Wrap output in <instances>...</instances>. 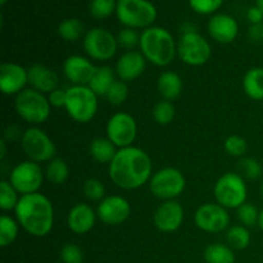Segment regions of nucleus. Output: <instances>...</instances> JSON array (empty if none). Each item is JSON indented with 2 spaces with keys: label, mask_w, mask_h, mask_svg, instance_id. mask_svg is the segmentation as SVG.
I'll return each instance as SVG.
<instances>
[{
  "label": "nucleus",
  "mask_w": 263,
  "mask_h": 263,
  "mask_svg": "<svg viewBox=\"0 0 263 263\" xmlns=\"http://www.w3.org/2000/svg\"><path fill=\"white\" fill-rule=\"evenodd\" d=\"M108 175L120 189L136 190L149 182L153 175L152 158L139 146L121 148L108 164Z\"/></svg>",
  "instance_id": "nucleus-1"
},
{
  "label": "nucleus",
  "mask_w": 263,
  "mask_h": 263,
  "mask_svg": "<svg viewBox=\"0 0 263 263\" xmlns=\"http://www.w3.org/2000/svg\"><path fill=\"white\" fill-rule=\"evenodd\" d=\"M14 216L21 228L35 238H44L53 230V203L41 193L21 195Z\"/></svg>",
  "instance_id": "nucleus-2"
},
{
  "label": "nucleus",
  "mask_w": 263,
  "mask_h": 263,
  "mask_svg": "<svg viewBox=\"0 0 263 263\" xmlns=\"http://www.w3.org/2000/svg\"><path fill=\"white\" fill-rule=\"evenodd\" d=\"M139 49L146 62L157 67L168 66L177 57V43L174 36L159 26H152L140 33Z\"/></svg>",
  "instance_id": "nucleus-3"
},
{
  "label": "nucleus",
  "mask_w": 263,
  "mask_h": 263,
  "mask_svg": "<svg viewBox=\"0 0 263 263\" xmlns=\"http://www.w3.org/2000/svg\"><path fill=\"white\" fill-rule=\"evenodd\" d=\"M116 15L123 27L145 30L153 26L158 12L149 0H118Z\"/></svg>",
  "instance_id": "nucleus-4"
},
{
  "label": "nucleus",
  "mask_w": 263,
  "mask_h": 263,
  "mask_svg": "<svg viewBox=\"0 0 263 263\" xmlns=\"http://www.w3.org/2000/svg\"><path fill=\"white\" fill-rule=\"evenodd\" d=\"M14 108L17 115L25 122L32 126H39L48 121L51 113V105L48 97L31 87L15 95Z\"/></svg>",
  "instance_id": "nucleus-5"
},
{
  "label": "nucleus",
  "mask_w": 263,
  "mask_h": 263,
  "mask_svg": "<svg viewBox=\"0 0 263 263\" xmlns=\"http://www.w3.org/2000/svg\"><path fill=\"white\" fill-rule=\"evenodd\" d=\"M213 195L216 203L226 210H238L240 205L247 203L248 186L240 174L228 172L218 177L216 181L213 186Z\"/></svg>",
  "instance_id": "nucleus-6"
},
{
  "label": "nucleus",
  "mask_w": 263,
  "mask_h": 263,
  "mask_svg": "<svg viewBox=\"0 0 263 263\" xmlns=\"http://www.w3.org/2000/svg\"><path fill=\"white\" fill-rule=\"evenodd\" d=\"M98 98L89 86H71L67 89L64 109L74 122L89 123L98 113Z\"/></svg>",
  "instance_id": "nucleus-7"
},
{
  "label": "nucleus",
  "mask_w": 263,
  "mask_h": 263,
  "mask_svg": "<svg viewBox=\"0 0 263 263\" xmlns=\"http://www.w3.org/2000/svg\"><path fill=\"white\" fill-rule=\"evenodd\" d=\"M186 179L180 170L175 167H164L152 175L149 180V190L161 200H175L184 193Z\"/></svg>",
  "instance_id": "nucleus-8"
},
{
  "label": "nucleus",
  "mask_w": 263,
  "mask_h": 263,
  "mask_svg": "<svg viewBox=\"0 0 263 263\" xmlns=\"http://www.w3.org/2000/svg\"><path fill=\"white\" fill-rule=\"evenodd\" d=\"M21 146L27 158L36 163H45L55 158L57 148L50 136L37 126L28 127L23 131Z\"/></svg>",
  "instance_id": "nucleus-9"
},
{
  "label": "nucleus",
  "mask_w": 263,
  "mask_h": 263,
  "mask_svg": "<svg viewBox=\"0 0 263 263\" xmlns=\"http://www.w3.org/2000/svg\"><path fill=\"white\" fill-rule=\"evenodd\" d=\"M212 55V48L198 31L181 33L177 41V57L190 67L204 66Z\"/></svg>",
  "instance_id": "nucleus-10"
},
{
  "label": "nucleus",
  "mask_w": 263,
  "mask_h": 263,
  "mask_svg": "<svg viewBox=\"0 0 263 263\" xmlns=\"http://www.w3.org/2000/svg\"><path fill=\"white\" fill-rule=\"evenodd\" d=\"M84 49L89 58L98 62H108L118 50L117 36L103 27H94L84 36Z\"/></svg>",
  "instance_id": "nucleus-11"
},
{
  "label": "nucleus",
  "mask_w": 263,
  "mask_h": 263,
  "mask_svg": "<svg viewBox=\"0 0 263 263\" xmlns=\"http://www.w3.org/2000/svg\"><path fill=\"white\" fill-rule=\"evenodd\" d=\"M44 177L45 174L41 170L40 164L28 159L13 167L8 181L21 195H27L39 193L40 187L43 186Z\"/></svg>",
  "instance_id": "nucleus-12"
},
{
  "label": "nucleus",
  "mask_w": 263,
  "mask_h": 263,
  "mask_svg": "<svg viewBox=\"0 0 263 263\" xmlns=\"http://www.w3.org/2000/svg\"><path fill=\"white\" fill-rule=\"evenodd\" d=\"M107 138L118 149L127 148L134 144L138 136V123L127 112H117L107 122Z\"/></svg>",
  "instance_id": "nucleus-13"
},
{
  "label": "nucleus",
  "mask_w": 263,
  "mask_h": 263,
  "mask_svg": "<svg viewBox=\"0 0 263 263\" xmlns=\"http://www.w3.org/2000/svg\"><path fill=\"white\" fill-rule=\"evenodd\" d=\"M194 222L204 233L218 234L230 228V215L217 203H205L195 211Z\"/></svg>",
  "instance_id": "nucleus-14"
},
{
  "label": "nucleus",
  "mask_w": 263,
  "mask_h": 263,
  "mask_svg": "<svg viewBox=\"0 0 263 263\" xmlns=\"http://www.w3.org/2000/svg\"><path fill=\"white\" fill-rule=\"evenodd\" d=\"M98 218L107 226H118L128 220L131 215V204L121 195H109L98 203Z\"/></svg>",
  "instance_id": "nucleus-15"
},
{
  "label": "nucleus",
  "mask_w": 263,
  "mask_h": 263,
  "mask_svg": "<svg viewBox=\"0 0 263 263\" xmlns=\"http://www.w3.org/2000/svg\"><path fill=\"white\" fill-rule=\"evenodd\" d=\"M184 216V208L176 199L164 200L157 207L153 215V222L161 233L171 234L181 228Z\"/></svg>",
  "instance_id": "nucleus-16"
},
{
  "label": "nucleus",
  "mask_w": 263,
  "mask_h": 263,
  "mask_svg": "<svg viewBox=\"0 0 263 263\" xmlns=\"http://www.w3.org/2000/svg\"><path fill=\"white\" fill-rule=\"evenodd\" d=\"M97 68L86 57L69 55L63 63V74L72 86H89Z\"/></svg>",
  "instance_id": "nucleus-17"
},
{
  "label": "nucleus",
  "mask_w": 263,
  "mask_h": 263,
  "mask_svg": "<svg viewBox=\"0 0 263 263\" xmlns=\"http://www.w3.org/2000/svg\"><path fill=\"white\" fill-rule=\"evenodd\" d=\"M28 84V69L18 63L5 62L0 66V90L4 95H18Z\"/></svg>",
  "instance_id": "nucleus-18"
},
{
  "label": "nucleus",
  "mask_w": 263,
  "mask_h": 263,
  "mask_svg": "<svg viewBox=\"0 0 263 263\" xmlns=\"http://www.w3.org/2000/svg\"><path fill=\"white\" fill-rule=\"evenodd\" d=\"M208 33L218 44H231L239 35L235 18L226 13H216L208 21Z\"/></svg>",
  "instance_id": "nucleus-19"
},
{
  "label": "nucleus",
  "mask_w": 263,
  "mask_h": 263,
  "mask_svg": "<svg viewBox=\"0 0 263 263\" xmlns=\"http://www.w3.org/2000/svg\"><path fill=\"white\" fill-rule=\"evenodd\" d=\"M97 211L87 203H77L67 215V226L76 235H85L94 229Z\"/></svg>",
  "instance_id": "nucleus-20"
},
{
  "label": "nucleus",
  "mask_w": 263,
  "mask_h": 263,
  "mask_svg": "<svg viewBox=\"0 0 263 263\" xmlns=\"http://www.w3.org/2000/svg\"><path fill=\"white\" fill-rule=\"evenodd\" d=\"M146 68V59L140 51H125L116 63V74L123 82L135 81L144 73Z\"/></svg>",
  "instance_id": "nucleus-21"
},
{
  "label": "nucleus",
  "mask_w": 263,
  "mask_h": 263,
  "mask_svg": "<svg viewBox=\"0 0 263 263\" xmlns=\"http://www.w3.org/2000/svg\"><path fill=\"white\" fill-rule=\"evenodd\" d=\"M28 84L31 89L48 95L58 87L59 77L53 68L37 63L28 68Z\"/></svg>",
  "instance_id": "nucleus-22"
},
{
  "label": "nucleus",
  "mask_w": 263,
  "mask_h": 263,
  "mask_svg": "<svg viewBox=\"0 0 263 263\" xmlns=\"http://www.w3.org/2000/svg\"><path fill=\"white\" fill-rule=\"evenodd\" d=\"M184 82L179 73L172 71L162 72L157 80V89L164 100H176L181 95Z\"/></svg>",
  "instance_id": "nucleus-23"
},
{
  "label": "nucleus",
  "mask_w": 263,
  "mask_h": 263,
  "mask_svg": "<svg viewBox=\"0 0 263 263\" xmlns=\"http://www.w3.org/2000/svg\"><path fill=\"white\" fill-rule=\"evenodd\" d=\"M243 91L247 97L256 102H263V67L248 69L243 77Z\"/></svg>",
  "instance_id": "nucleus-24"
},
{
  "label": "nucleus",
  "mask_w": 263,
  "mask_h": 263,
  "mask_svg": "<svg viewBox=\"0 0 263 263\" xmlns=\"http://www.w3.org/2000/svg\"><path fill=\"white\" fill-rule=\"evenodd\" d=\"M117 81L116 80V71L109 66L98 67L90 81L89 87L98 95V97H105L109 91L113 84Z\"/></svg>",
  "instance_id": "nucleus-25"
},
{
  "label": "nucleus",
  "mask_w": 263,
  "mask_h": 263,
  "mask_svg": "<svg viewBox=\"0 0 263 263\" xmlns=\"http://www.w3.org/2000/svg\"><path fill=\"white\" fill-rule=\"evenodd\" d=\"M117 146L108 138H97L90 143L89 153L95 162L109 164L117 153Z\"/></svg>",
  "instance_id": "nucleus-26"
},
{
  "label": "nucleus",
  "mask_w": 263,
  "mask_h": 263,
  "mask_svg": "<svg viewBox=\"0 0 263 263\" xmlns=\"http://www.w3.org/2000/svg\"><path fill=\"white\" fill-rule=\"evenodd\" d=\"M204 261L207 263H235V253L231 247L222 243L210 244L204 249Z\"/></svg>",
  "instance_id": "nucleus-27"
},
{
  "label": "nucleus",
  "mask_w": 263,
  "mask_h": 263,
  "mask_svg": "<svg viewBox=\"0 0 263 263\" xmlns=\"http://www.w3.org/2000/svg\"><path fill=\"white\" fill-rule=\"evenodd\" d=\"M58 35L59 37L63 39L64 41L73 43V41L80 40L82 36H85V25L79 18H67L62 21L58 25Z\"/></svg>",
  "instance_id": "nucleus-28"
},
{
  "label": "nucleus",
  "mask_w": 263,
  "mask_h": 263,
  "mask_svg": "<svg viewBox=\"0 0 263 263\" xmlns=\"http://www.w3.org/2000/svg\"><path fill=\"white\" fill-rule=\"evenodd\" d=\"M226 240H228L229 247L235 251H243V249L248 248V246L251 244L249 229L243 225L231 226L226 231Z\"/></svg>",
  "instance_id": "nucleus-29"
},
{
  "label": "nucleus",
  "mask_w": 263,
  "mask_h": 263,
  "mask_svg": "<svg viewBox=\"0 0 263 263\" xmlns=\"http://www.w3.org/2000/svg\"><path fill=\"white\" fill-rule=\"evenodd\" d=\"M69 176L68 164L64 159L54 158L46 166L45 177L49 182L54 185H62L67 181Z\"/></svg>",
  "instance_id": "nucleus-30"
},
{
  "label": "nucleus",
  "mask_w": 263,
  "mask_h": 263,
  "mask_svg": "<svg viewBox=\"0 0 263 263\" xmlns=\"http://www.w3.org/2000/svg\"><path fill=\"white\" fill-rule=\"evenodd\" d=\"M20 223L15 218L10 217L8 215H2L0 217V247L10 246L18 238L20 233Z\"/></svg>",
  "instance_id": "nucleus-31"
},
{
  "label": "nucleus",
  "mask_w": 263,
  "mask_h": 263,
  "mask_svg": "<svg viewBox=\"0 0 263 263\" xmlns=\"http://www.w3.org/2000/svg\"><path fill=\"white\" fill-rule=\"evenodd\" d=\"M20 193L14 189L12 184L7 180L0 181V208L4 212L14 211L20 202Z\"/></svg>",
  "instance_id": "nucleus-32"
},
{
  "label": "nucleus",
  "mask_w": 263,
  "mask_h": 263,
  "mask_svg": "<svg viewBox=\"0 0 263 263\" xmlns=\"http://www.w3.org/2000/svg\"><path fill=\"white\" fill-rule=\"evenodd\" d=\"M152 115H153L154 121H156L158 125L167 126L175 120V116H176V108H175V105L172 104V102L162 99L161 102H158L156 105H154Z\"/></svg>",
  "instance_id": "nucleus-33"
},
{
  "label": "nucleus",
  "mask_w": 263,
  "mask_h": 263,
  "mask_svg": "<svg viewBox=\"0 0 263 263\" xmlns=\"http://www.w3.org/2000/svg\"><path fill=\"white\" fill-rule=\"evenodd\" d=\"M118 0H90L89 13L95 20H107L117 9Z\"/></svg>",
  "instance_id": "nucleus-34"
},
{
  "label": "nucleus",
  "mask_w": 263,
  "mask_h": 263,
  "mask_svg": "<svg viewBox=\"0 0 263 263\" xmlns=\"http://www.w3.org/2000/svg\"><path fill=\"white\" fill-rule=\"evenodd\" d=\"M239 171L244 179L257 180L262 176L263 166L252 157H244L239 162Z\"/></svg>",
  "instance_id": "nucleus-35"
},
{
  "label": "nucleus",
  "mask_w": 263,
  "mask_h": 263,
  "mask_svg": "<svg viewBox=\"0 0 263 263\" xmlns=\"http://www.w3.org/2000/svg\"><path fill=\"white\" fill-rule=\"evenodd\" d=\"M85 197L90 200V202H102L105 198V186L100 180L98 179H87L85 181L84 187H82Z\"/></svg>",
  "instance_id": "nucleus-36"
},
{
  "label": "nucleus",
  "mask_w": 263,
  "mask_h": 263,
  "mask_svg": "<svg viewBox=\"0 0 263 263\" xmlns=\"http://www.w3.org/2000/svg\"><path fill=\"white\" fill-rule=\"evenodd\" d=\"M223 148H225L226 153L231 157H243L248 151V143L246 139L240 135H230L226 138L225 143H223Z\"/></svg>",
  "instance_id": "nucleus-37"
},
{
  "label": "nucleus",
  "mask_w": 263,
  "mask_h": 263,
  "mask_svg": "<svg viewBox=\"0 0 263 263\" xmlns=\"http://www.w3.org/2000/svg\"><path fill=\"white\" fill-rule=\"evenodd\" d=\"M259 211L252 203H244L238 208V218L240 223L246 228H254L258 223Z\"/></svg>",
  "instance_id": "nucleus-38"
},
{
  "label": "nucleus",
  "mask_w": 263,
  "mask_h": 263,
  "mask_svg": "<svg viewBox=\"0 0 263 263\" xmlns=\"http://www.w3.org/2000/svg\"><path fill=\"white\" fill-rule=\"evenodd\" d=\"M118 46L125 49L126 51L134 50V48L139 46L140 44V33L134 28L123 27L117 35Z\"/></svg>",
  "instance_id": "nucleus-39"
},
{
  "label": "nucleus",
  "mask_w": 263,
  "mask_h": 263,
  "mask_svg": "<svg viewBox=\"0 0 263 263\" xmlns=\"http://www.w3.org/2000/svg\"><path fill=\"white\" fill-rule=\"evenodd\" d=\"M105 98H107V100L112 105L123 104L128 98L127 82H123L121 81V80H117V81L113 84V86L109 89V91L107 92Z\"/></svg>",
  "instance_id": "nucleus-40"
},
{
  "label": "nucleus",
  "mask_w": 263,
  "mask_h": 263,
  "mask_svg": "<svg viewBox=\"0 0 263 263\" xmlns=\"http://www.w3.org/2000/svg\"><path fill=\"white\" fill-rule=\"evenodd\" d=\"M190 8L195 13L202 15L213 14L217 12L222 5L223 0H187Z\"/></svg>",
  "instance_id": "nucleus-41"
},
{
  "label": "nucleus",
  "mask_w": 263,
  "mask_h": 263,
  "mask_svg": "<svg viewBox=\"0 0 263 263\" xmlns=\"http://www.w3.org/2000/svg\"><path fill=\"white\" fill-rule=\"evenodd\" d=\"M61 259L63 263H82L84 252L76 244L68 243L61 249Z\"/></svg>",
  "instance_id": "nucleus-42"
},
{
  "label": "nucleus",
  "mask_w": 263,
  "mask_h": 263,
  "mask_svg": "<svg viewBox=\"0 0 263 263\" xmlns=\"http://www.w3.org/2000/svg\"><path fill=\"white\" fill-rule=\"evenodd\" d=\"M46 97H48V100H49V103H50L51 107L64 108V105H66V102H67V90L57 87L55 90H53L51 92H49Z\"/></svg>",
  "instance_id": "nucleus-43"
},
{
  "label": "nucleus",
  "mask_w": 263,
  "mask_h": 263,
  "mask_svg": "<svg viewBox=\"0 0 263 263\" xmlns=\"http://www.w3.org/2000/svg\"><path fill=\"white\" fill-rule=\"evenodd\" d=\"M247 18L252 25H262L263 23V13L258 7H251L247 10Z\"/></svg>",
  "instance_id": "nucleus-44"
},
{
  "label": "nucleus",
  "mask_w": 263,
  "mask_h": 263,
  "mask_svg": "<svg viewBox=\"0 0 263 263\" xmlns=\"http://www.w3.org/2000/svg\"><path fill=\"white\" fill-rule=\"evenodd\" d=\"M263 23L262 25H252L249 28V37L254 41H262Z\"/></svg>",
  "instance_id": "nucleus-45"
},
{
  "label": "nucleus",
  "mask_w": 263,
  "mask_h": 263,
  "mask_svg": "<svg viewBox=\"0 0 263 263\" xmlns=\"http://www.w3.org/2000/svg\"><path fill=\"white\" fill-rule=\"evenodd\" d=\"M22 134L20 130H18L17 126H10L5 130V139L7 140H15L18 138H22Z\"/></svg>",
  "instance_id": "nucleus-46"
},
{
  "label": "nucleus",
  "mask_w": 263,
  "mask_h": 263,
  "mask_svg": "<svg viewBox=\"0 0 263 263\" xmlns=\"http://www.w3.org/2000/svg\"><path fill=\"white\" fill-rule=\"evenodd\" d=\"M5 154H7V140L2 139L0 140V158L4 159Z\"/></svg>",
  "instance_id": "nucleus-47"
},
{
  "label": "nucleus",
  "mask_w": 263,
  "mask_h": 263,
  "mask_svg": "<svg viewBox=\"0 0 263 263\" xmlns=\"http://www.w3.org/2000/svg\"><path fill=\"white\" fill-rule=\"evenodd\" d=\"M257 226L261 229V231L263 233V208L259 211V217H258V223H257Z\"/></svg>",
  "instance_id": "nucleus-48"
},
{
  "label": "nucleus",
  "mask_w": 263,
  "mask_h": 263,
  "mask_svg": "<svg viewBox=\"0 0 263 263\" xmlns=\"http://www.w3.org/2000/svg\"><path fill=\"white\" fill-rule=\"evenodd\" d=\"M256 7H258L263 13V0H256Z\"/></svg>",
  "instance_id": "nucleus-49"
},
{
  "label": "nucleus",
  "mask_w": 263,
  "mask_h": 263,
  "mask_svg": "<svg viewBox=\"0 0 263 263\" xmlns=\"http://www.w3.org/2000/svg\"><path fill=\"white\" fill-rule=\"evenodd\" d=\"M259 192H261V197H262V199H263V181H262V184H261V187H259Z\"/></svg>",
  "instance_id": "nucleus-50"
},
{
  "label": "nucleus",
  "mask_w": 263,
  "mask_h": 263,
  "mask_svg": "<svg viewBox=\"0 0 263 263\" xmlns=\"http://www.w3.org/2000/svg\"><path fill=\"white\" fill-rule=\"evenodd\" d=\"M7 2H8V0H0V4L4 5V4H7Z\"/></svg>",
  "instance_id": "nucleus-51"
},
{
  "label": "nucleus",
  "mask_w": 263,
  "mask_h": 263,
  "mask_svg": "<svg viewBox=\"0 0 263 263\" xmlns=\"http://www.w3.org/2000/svg\"><path fill=\"white\" fill-rule=\"evenodd\" d=\"M262 43H263V33H262Z\"/></svg>",
  "instance_id": "nucleus-52"
}]
</instances>
